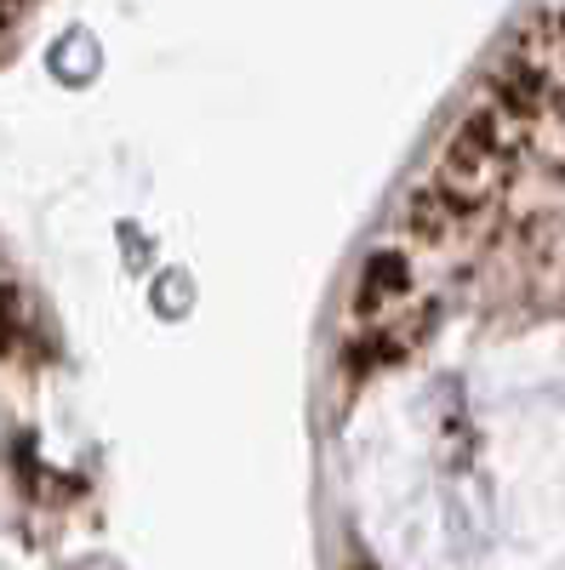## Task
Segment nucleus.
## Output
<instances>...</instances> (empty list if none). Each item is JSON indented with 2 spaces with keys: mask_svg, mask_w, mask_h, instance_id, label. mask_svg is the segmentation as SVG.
Instances as JSON below:
<instances>
[{
  "mask_svg": "<svg viewBox=\"0 0 565 570\" xmlns=\"http://www.w3.org/2000/svg\"><path fill=\"white\" fill-rule=\"evenodd\" d=\"M0 497H7V485H0ZM0 570H40V553H35L29 531L12 525L7 513H0Z\"/></svg>",
  "mask_w": 565,
  "mask_h": 570,
  "instance_id": "f257e3e1",
  "label": "nucleus"
},
{
  "mask_svg": "<svg viewBox=\"0 0 565 570\" xmlns=\"http://www.w3.org/2000/svg\"><path fill=\"white\" fill-rule=\"evenodd\" d=\"M40 7H46V0H0V52H12V46L29 35Z\"/></svg>",
  "mask_w": 565,
  "mask_h": 570,
  "instance_id": "f03ea898",
  "label": "nucleus"
}]
</instances>
